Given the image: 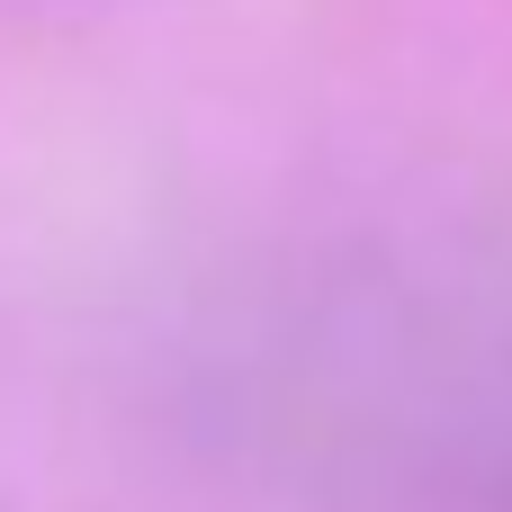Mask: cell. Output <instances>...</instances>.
<instances>
[{
    "label": "cell",
    "instance_id": "6da1fadb",
    "mask_svg": "<svg viewBox=\"0 0 512 512\" xmlns=\"http://www.w3.org/2000/svg\"><path fill=\"white\" fill-rule=\"evenodd\" d=\"M153 405L279 512H512V306L387 252L216 288L171 324Z\"/></svg>",
    "mask_w": 512,
    "mask_h": 512
}]
</instances>
